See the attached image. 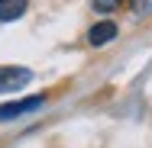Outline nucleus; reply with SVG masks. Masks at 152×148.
<instances>
[{
    "instance_id": "obj_1",
    "label": "nucleus",
    "mask_w": 152,
    "mask_h": 148,
    "mask_svg": "<svg viewBox=\"0 0 152 148\" xmlns=\"http://www.w3.org/2000/svg\"><path fill=\"white\" fill-rule=\"evenodd\" d=\"M32 81V71L29 68H20V64H3L0 68V93H16L23 90Z\"/></svg>"
},
{
    "instance_id": "obj_2",
    "label": "nucleus",
    "mask_w": 152,
    "mask_h": 148,
    "mask_svg": "<svg viewBox=\"0 0 152 148\" xmlns=\"http://www.w3.org/2000/svg\"><path fill=\"white\" fill-rule=\"evenodd\" d=\"M42 103H45V97H26V100H13V103H3V106H0V122H10V119H16V116L36 113Z\"/></svg>"
},
{
    "instance_id": "obj_3",
    "label": "nucleus",
    "mask_w": 152,
    "mask_h": 148,
    "mask_svg": "<svg viewBox=\"0 0 152 148\" xmlns=\"http://www.w3.org/2000/svg\"><path fill=\"white\" fill-rule=\"evenodd\" d=\"M117 35H120V26H117L113 19H100V23H94V26H91L88 42H91L94 48H100V45H110Z\"/></svg>"
},
{
    "instance_id": "obj_4",
    "label": "nucleus",
    "mask_w": 152,
    "mask_h": 148,
    "mask_svg": "<svg viewBox=\"0 0 152 148\" xmlns=\"http://www.w3.org/2000/svg\"><path fill=\"white\" fill-rule=\"evenodd\" d=\"M29 0H0V23H13L26 13Z\"/></svg>"
},
{
    "instance_id": "obj_5",
    "label": "nucleus",
    "mask_w": 152,
    "mask_h": 148,
    "mask_svg": "<svg viewBox=\"0 0 152 148\" xmlns=\"http://www.w3.org/2000/svg\"><path fill=\"white\" fill-rule=\"evenodd\" d=\"M129 10L136 16H146V13H152V0H129Z\"/></svg>"
},
{
    "instance_id": "obj_6",
    "label": "nucleus",
    "mask_w": 152,
    "mask_h": 148,
    "mask_svg": "<svg viewBox=\"0 0 152 148\" xmlns=\"http://www.w3.org/2000/svg\"><path fill=\"white\" fill-rule=\"evenodd\" d=\"M120 3L123 0H94V10H97V13H113Z\"/></svg>"
}]
</instances>
